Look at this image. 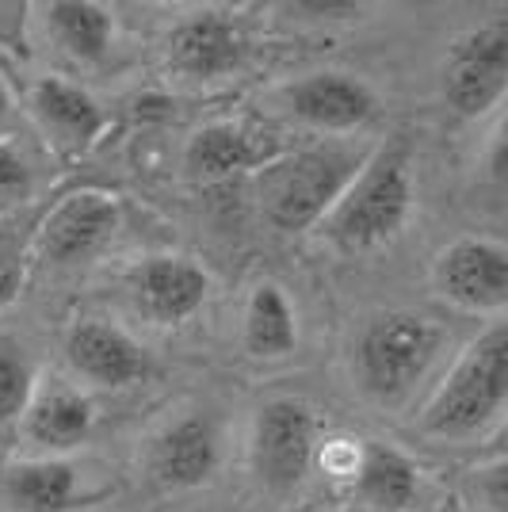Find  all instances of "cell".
<instances>
[{"label":"cell","instance_id":"9c48e42d","mask_svg":"<svg viewBox=\"0 0 508 512\" xmlns=\"http://www.w3.org/2000/svg\"><path fill=\"white\" fill-rule=\"evenodd\" d=\"M272 100L287 119L302 123L306 130H318V134H333V138L356 134L379 115L375 88L344 69H318V73L295 77V81L279 85Z\"/></svg>","mask_w":508,"mask_h":512},{"label":"cell","instance_id":"4316f807","mask_svg":"<svg viewBox=\"0 0 508 512\" xmlns=\"http://www.w3.org/2000/svg\"><path fill=\"white\" fill-rule=\"evenodd\" d=\"M23 287V256L8 245H0V310L16 299V291Z\"/></svg>","mask_w":508,"mask_h":512},{"label":"cell","instance_id":"52a82bcc","mask_svg":"<svg viewBox=\"0 0 508 512\" xmlns=\"http://www.w3.org/2000/svg\"><path fill=\"white\" fill-rule=\"evenodd\" d=\"M428 279L447 306L497 318L508 306V249L497 237L463 234L436 253Z\"/></svg>","mask_w":508,"mask_h":512},{"label":"cell","instance_id":"83f0119b","mask_svg":"<svg viewBox=\"0 0 508 512\" xmlns=\"http://www.w3.org/2000/svg\"><path fill=\"white\" fill-rule=\"evenodd\" d=\"M27 4L16 0H0V46H20L23 43V27H27Z\"/></svg>","mask_w":508,"mask_h":512},{"label":"cell","instance_id":"7402d4cb","mask_svg":"<svg viewBox=\"0 0 508 512\" xmlns=\"http://www.w3.org/2000/svg\"><path fill=\"white\" fill-rule=\"evenodd\" d=\"M35 192V176L31 165L23 161V153L12 142H0V214L16 211Z\"/></svg>","mask_w":508,"mask_h":512},{"label":"cell","instance_id":"5b68a950","mask_svg":"<svg viewBox=\"0 0 508 512\" xmlns=\"http://www.w3.org/2000/svg\"><path fill=\"white\" fill-rule=\"evenodd\" d=\"M321 425L314 406L302 398H268L249 428V470L256 486L272 497L295 493L318 459Z\"/></svg>","mask_w":508,"mask_h":512},{"label":"cell","instance_id":"6da1fadb","mask_svg":"<svg viewBox=\"0 0 508 512\" xmlns=\"http://www.w3.org/2000/svg\"><path fill=\"white\" fill-rule=\"evenodd\" d=\"M413 207H417L413 146L405 134H394L367 153V161L318 222V230L344 256L379 253L402 237Z\"/></svg>","mask_w":508,"mask_h":512},{"label":"cell","instance_id":"8992f818","mask_svg":"<svg viewBox=\"0 0 508 512\" xmlns=\"http://www.w3.org/2000/svg\"><path fill=\"white\" fill-rule=\"evenodd\" d=\"M444 104L459 119H486L508 92V20H486L463 31L444 58Z\"/></svg>","mask_w":508,"mask_h":512},{"label":"cell","instance_id":"cb8c5ba5","mask_svg":"<svg viewBox=\"0 0 508 512\" xmlns=\"http://www.w3.org/2000/svg\"><path fill=\"white\" fill-rule=\"evenodd\" d=\"M291 12L306 16V20H352L363 12V4H352V0H298V4H291Z\"/></svg>","mask_w":508,"mask_h":512},{"label":"cell","instance_id":"9a60e30c","mask_svg":"<svg viewBox=\"0 0 508 512\" xmlns=\"http://www.w3.org/2000/svg\"><path fill=\"white\" fill-rule=\"evenodd\" d=\"M283 146L268 130L237 123V119H214L203 123L184 146V169L199 184H222L245 172H260L276 161Z\"/></svg>","mask_w":508,"mask_h":512},{"label":"cell","instance_id":"d6986e66","mask_svg":"<svg viewBox=\"0 0 508 512\" xmlns=\"http://www.w3.org/2000/svg\"><path fill=\"white\" fill-rule=\"evenodd\" d=\"M352 493L375 512H405L421 497V467L394 444L363 440Z\"/></svg>","mask_w":508,"mask_h":512},{"label":"cell","instance_id":"44dd1931","mask_svg":"<svg viewBox=\"0 0 508 512\" xmlns=\"http://www.w3.org/2000/svg\"><path fill=\"white\" fill-rule=\"evenodd\" d=\"M39 383V367L27 356V348L12 337H0V428L20 421L31 394Z\"/></svg>","mask_w":508,"mask_h":512},{"label":"cell","instance_id":"3957f363","mask_svg":"<svg viewBox=\"0 0 508 512\" xmlns=\"http://www.w3.org/2000/svg\"><path fill=\"white\" fill-rule=\"evenodd\" d=\"M367 153H371L367 146H348V142L283 150L276 161L253 172L256 207L264 222L279 234L314 230L348 188V180L360 172Z\"/></svg>","mask_w":508,"mask_h":512},{"label":"cell","instance_id":"d4e9b609","mask_svg":"<svg viewBox=\"0 0 508 512\" xmlns=\"http://www.w3.org/2000/svg\"><path fill=\"white\" fill-rule=\"evenodd\" d=\"M482 169H486L489 188L501 195L505 192V176H508V153H505V130L497 127L489 134V150L482 157Z\"/></svg>","mask_w":508,"mask_h":512},{"label":"cell","instance_id":"4fadbf2b","mask_svg":"<svg viewBox=\"0 0 508 512\" xmlns=\"http://www.w3.org/2000/svg\"><path fill=\"white\" fill-rule=\"evenodd\" d=\"M65 360L77 379L100 390H123L149 375V352L123 325L104 318H77L65 329Z\"/></svg>","mask_w":508,"mask_h":512},{"label":"cell","instance_id":"ba28073f","mask_svg":"<svg viewBox=\"0 0 508 512\" xmlns=\"http://www.w3.org/2000/svg\"><path fill=\"white\" fill-rule=\"evenodd\" d=\"M222 425L207 409H188L153 432L146 474L161 493H191L211 486L222 470Z\"/></svg>","mask_w":508,"mask_h":512},{"label":"cell","instance_id":"30bf717a","mask_svg":"<svg viewBox=\"0 0 508 512\" xmlns=\"http://www.w3.org/2000/svg\"><path fill=\"white\" fill-rule=\"evenodd\" d=\"M119 222H123V207L115 195L104 188H77L46 211L31 237V260L54 264V268L81 264L115 237Z\"/></svg>","mask_w":508,"mask_h":512},{"label":"cell","instance_id":"277c9868","mask_svg":"<svg viewBox=\"0 0 508 512\" xmlns=\"http://www.w3.org/2000/svg\"><path fill=\"white\" fill-rule=\"evenodd\" d=\"M444 325L417 310H386L352 341V379L367 402L394 409L413 398L444 352Z\"/></svg>","mask_w":508,"mask_h":512},{"label":"cell","instance_id":"ffe728a7","mask_svg":"<svg viewBox=\"0 0 508 512\" xmlns=\"http://www.w3.org/2000/svg\"><path fill=\"white\" fill-rule=\"evenodd\" d=\"M43 27L73 62H104L115 46V12L96 0H50L39 8Z\"/></svg>","mask_w":508,"mask_h":512},{"label":"cell","instance_id":"8fae6325","mask_svg":"<svg viewBox=\"0 0 508 512\" xmlns=\"http://www.w3.org/2000/svg\"><path fill=\"white\" fill-rule=\"evenodd\" d=\"M127 295L134 310L161 329L191 321L211 299V276L203 264L180 253H153L127 268Z\"/></svg>","mask_w":508,"mask_h":512},{"label":"cell","instance_id":"2e32d148","mask_svg":"<svg viewBox=\"0 0 508 512\" xmlns=\"http://www.w3.org/2000/svg\"><path fill=\"white\" fill-rule=\"evenodd\" d=\"M92 425H96L92 402L62 379H39L31 402L20 413L23 440L39 455H58V459L81 448L92 436Z\"/></svg>","mask_w":508,"mask_h":512},{"label":"cell","instance_id":"f1b7e54d","mask_svg":"<svg viewBox=\"0 0 508 512\" xmlns=\"http://www.w3.org/2000/svg\"><path fill=\"white\" fill-rule=\"evenodd\" d=\"M16 119H20V104H16V92L4 81L0 73V142H8V134L16 130Z\"/></svg>","mask_w":508,"mask_h":512},{"label":"cell","instance_id":"603a6c76","mask_svg":"<svg viewBox=\"0 0 508 512\" xmlns=\"http://www.w3.org/2000/svg\"><path fill=\"white\" fill-rule=\"evenodd\" d=\"M360 448H363V440H352V436H333V440H321L314 467H325V474H329V478H344V482H352L356 463H360Z\"/></svg>","mask_w":508,"mask_h":512},{"label":"cell","instance_id":"484cf974","mask_svg":"<svg viewBox=\"0 0 508 512\" xmlns=\"http://www.w3.org/2000/svg\"><path fill=\"white\" fill-rule=\"evenodd\" d=\"M478 493L486 497L489 512H505L508 490H505V459L489 463L486 470H478Z\"/></svg>","mask_w":508,"mask_h":512},{"label":"cell","instance_id":"ac0fdd59","mask_svg":"<svg viewBox=\"0 0 508 512\" xmlns=\"http://www.w3.org/2000/svg\"><path fill=\"white\" fill-rule=\"evenodd\" d=\"M241 348L249 360L276 363L298 348V310L287 287L276 279H260L241 306Z\"/></svg>","mask_w":508,"mask_h":512},{"label":"cell","instance_id":"5bb4252c","mask_svg":"<svg viewBox=\"0 0 508 512\" xmlns=\"http://www.w3.org/2000/svg\"><path fill=\"white\" fill-rule=\"evenodd\" d=\"M169 65L188 81H222L245 62V31L222 8L191 12L165 39Z\"/></svg>","mask_w":508,"mask_h":512},{"label":"cell","instance_id":"7c38bea8","mask_svg":"<svg viewBox=\"0 0 508 512\" xmlns=\"http://www.w3.org/2000/svg\"><path fill=\"white\" fill-rule=\"evenodd\" d=\"M27 115L46 138V146L65 161L85 157L111 127L104 104L62 73H46L27 88Z\"/></svg>","mask_w":508,"mask_h":512},{"label":"cell","instance_id":"e0dca14e","mask_svg":"<svg viewBox=\"0 0 508 512\" xmlns=\"http://www.w3.org/2000/svg\"><path fill=\"white\" fill-rule=\"evenodd\" d=\"M0 493L16 512H73L88 497L81 470L58 455H20L0 467Z\"/></svg>","mask_w":508,"mask_h":512},{"label":"cell","instance_id":"7a4b0ae2","mask_svg":"<svg viewBox=\"0 0 508 512\" xmlns=\"http://www.w3.org/2000/svg\"><path fill=\"white\" fill-rule=\"evenodd\" d=\"M508 402V325L493 321L459 352L447 375L432 386L417 413V428L432 440H478L501 425Z\"/></svg>","mask_w":508,"mask_h":512}]
</instances>
